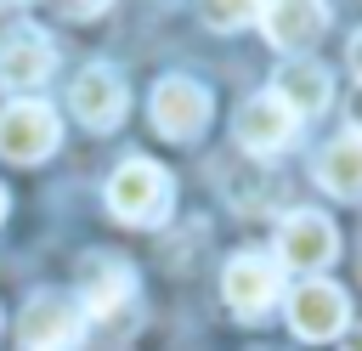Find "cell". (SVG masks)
Masks as SVG:
<instances>
[{"label": "cell", "mask_w": 362, "mask_h": 351, "mask_svg": "<svg viewBox=\"0 0 362 351\" xmlns=\"http://www.w3.org/2000/svg\"><path fill=\"white\" fill-rule=\"evenodd\" d=\"M170 204H175V181H170V170L164 164H153V159H124L113 176H107V209L124 221V226H158L164 215H170Z\"/></svg>", "instance_id": "6da1fadb"}, {"label": "cell", "mask_w": 362, "mask_h": 351, "mask_svg": "<svg viewBox=\"0 0 362 351\" xmlns=\"http://www.w3.org/2000/svg\"><path fill=\"white\" fill-rule=\"evenodd\" d=\"M57 142H62V119H57L51 102H40V96H11V102L0 108V159H11V164H40V159L57 153Z\"/></svg>", "instance_id": "7a4b0ae2"}, {"label": "cell", "mask_w": 362, "mask_h": 351, "mask_svg": "<svg viewBox=\"0 0 362 351\" xmlns=\"http://www.w3.org/2000/svg\"><path fill=\"white\" fill-rule=\"evenodd\" d=\"M85 323L90 317L79 311V300L68 289H34L17 317V340H23V351H68L85 334Z\"/></svg>", "instance_id": "3957f363"}, {"label": "cell", "mask_w": 362, "mask_h": 351, "mask_svg": "<svg viewBox=\"0 0 362 351\" xmlns=\"http://www.w3.org/2000/svg\"><path fill=\"white\" fill-rule=\"evenodd\" d=\"M68 113L85 125V130H119L124 113H130V91H124V74L113 62H85L68 85Z\"/></svg>", "instance_id": "277c9868"}, {"label": "cell", "mask_w": 362, "mask_h": 351, "mask_svg": "<svg viewBox=\"0 0 362 351\" xmlns=\"http://www.w3.org/2000/svg\"><path fill=\"white\" fill-rule=\"evenodd\" d=\"M209 91L198 85V79H187V74H170V79H158L153 85V96H147V119H153V130L164 136V142H192L204 125H209Z\"/></svg>", "instance_id": "5b68a950"}, {"label": "cell", "mask_w": 362, "mask_h": 351, "mask_svg": "<svg viewBox=\"0 0 362 351\" xmlns=\"http://www.w3.org/2000/svg\"><path fill=\"white\" fill-rule=\"evenodd\" d=\"M288 328H294L300 340H311V345L339 340V334L351 328V294H345L339 283H328V277H305V283L288 294Z\"/></svg>", "instance_id": "8992f818"}, {"label": "cell", "mask_w": 362, "mask_h": 351, "mask_svg": "<svg viewBox=\"0 0 362 351\" xmlns=\"http://www.w3.org/2000/svg\"><path fill=\"white\" fill-rule=\"evenodd\" d=\"M334 255H339V232H334V221L322 209H288L277 221V266L322 272Z\"/></svg>", "instance_id": "52a82bcc"}, {"label": "cell", "mask_w": 362, "mask_h": 351, "mask_svg": "<svg viewBox=\"0 0 362 351\" xmlns=\"http://www.w3.org/2000/svg\"><path fill=\"white\" fill-rule=\"evenodd\" d=\"M277 289H283V272H277V255H266V249H238L226 260V272H221V294H226V306L238 317L272 311Z\"/></svg>", "instance_id": "ba28073f"}, {"label": "cell", "mask_w": 362, "mask_h": 351, "mask_svg": "<svg viewBox=\"0 0 362 351\" xmlns=\"http://www.w3.org/2000/svg\"><path fill=\"white\" fill-rule=\"evenodd\" d=\"M57 68V45L45 28L34 23H17L0 34V85L17 91V96H34V85H45Z\"/></svg>", "instance_id": "9c48e42d"}, {"label": "cell", "mask_w": 362, "mask_h": 351, "mask_svg": "<svg viewBox=\"0 0 362 351\" xmlns=\"http://www.w3.org/2000/svg\"><path fill=\"white\" fill-rule=\"evenodd\" d=\"M74 300H79V311H85V317H113L119 306H130V300H136V272H130V260L90 249V255L79 260Z\"/></svg>", "instance_id": "30bf717a"}, {"label": "cell", "mask_w": 362, "mask_h": 351, "mask_svg": "<svg viewBox=\"0 0 362 351\" xmlns=\"http://www.w3.org/2000/svg\"><path fill=\"white\" fill-rule=\"evenodd\" d=\"M328 0H266L260 6V28H266V40L277 45V51H288V57H305L322 34H328Z\"/></svg>", "instance_id": "8fae6325"}, {"label": "cell", "mask_w": 362, "mask_h": 351, "mask_svg": "<svg viewBox=\"0 0 362 351\" xmlns=\"http://www.w3.org/2000/svg\"><path fill=\"white\" fill-rule=\"evenodd\" d=\"M272 96L294 113V119H311L334 102V74L317 62V57H288L277 74H272Z\"/></svg>", "instance_id": "7c38bea8"}, {"label": "cell", "mask_w": 362, "mask_h": 351, "mask_svg": "<svg viewBox=\"0 0 362 351\" xmlns=\"http://www.w3.org/2000/svg\"><path fill=\"white\" fill-rule=\"evenodd\" d=\"M294 136H300V119H294L272 91H260V96H249V102L238 108V142H243L249 153H283Z\"/></svg>", "instance_id": "4fadbf2b"}, {"label": "cell", "mask_w": 362, "mask_h": 351, "mask_svg": "<svg viewBox=\"0 0 362 351\" xmlns=\"http://www.w3.org/2000/svg\"><path fill=\"white\" fill-rule=\"evenodd\" d=\"M311 176H317V187L322 192H334V198H345V204H356L362 198V136H334L322 153H317V164H311Z\"/></svg>", "instance_id": "5bb4252c"}, {"label": "cell", "mask_w": 362, "mask_h": 351, "mask_svg": "<svg viewBox=\"0 0 362 351\" xmlns=\"http://www.w3.org/2000/svg\"><path fill=\"white\" fill-rule=\"evenodd\" d=\"M260 6H266V0H198L204 23H209L215 34H232V28H249V23H260Z\"/></svg>", "instance_id": "9a60e30c"}, {"label": "cell", "mask_w": 362, "mask_h": 351, "mask_svg": "<svg viewBox=\"0 0 362 351\" xmlns=\"http://www.w3.org/2000/svg\"><path fill=\"white\" fill-rule=\"evenodd\" d=\"M57 6H62L68 17H102V11L113 6V0H57Z\"/></svg>", "instance_id": "2e32d148"}, {"label": "cell", "mask_w": 362, "mask_h": 351, "mask_svg": "<svg viewBox=\"0 0 362 351\" xmlns=\"http://www.w3.org/2000/svg\"><path fill=\"white\" fill-rule=\"evenodd\" d=\"M345 125H351V136H362V85H356L351 102H345Z\"/></svg>", "instance_id": "e0dca14e"}, {"label": "cell", "mask_w": 362, "mask_h": 351, "mask_svg": "<svg viewBox=\"0 0 362 351\" xmlns=\"http://www.w3.org/2000/svg\"><path fill=\"white\" fill-rule=\"evenodd\" d=\"M351 74H356V79H362V28H356V34H351Z\"/></svg>", "instance_id": "ac0fdd59"}, {"label": "cell", "mask_w": 362, "mask_h": 351, "mask_svg": "<svg viewBox=\"0 0 362 351\" xmlns=\"http://www.w3.org/2000/svg\"><path fill=\"white\" fill-rule=\"evenodd\" d=\"M339 340H345V345H339V351H362V328H345V334H339Z\"/></svg>", "instance_id": "d6986e66"}, {"label": "cell", "mask_w": 362, "mask_h": 351, "mask_svg": "<svg viewBox=\"0 0 362 351\" xmlns=\"http://www.w3.org/2000/svg\"><path fill=\"white\" fill-rule=\"evenodd\" d=\"M0 221H6V187H0Z\"/></svg>", "instance_id": "ffe728a7"}, {"label": "cell", "mask_w": 362, "mask_h": 351, "mask_svg": "<svg viewBox=\"0 0 362 351\" xmlns=\"http://www.w3.org/2000/svg\"><path fill=\"white\" fill-rule=\"evenodd\" d=\"M6 6H23V0H6Z\"/></svg>", "instance_id": "44dd1931"}]
</instances>
